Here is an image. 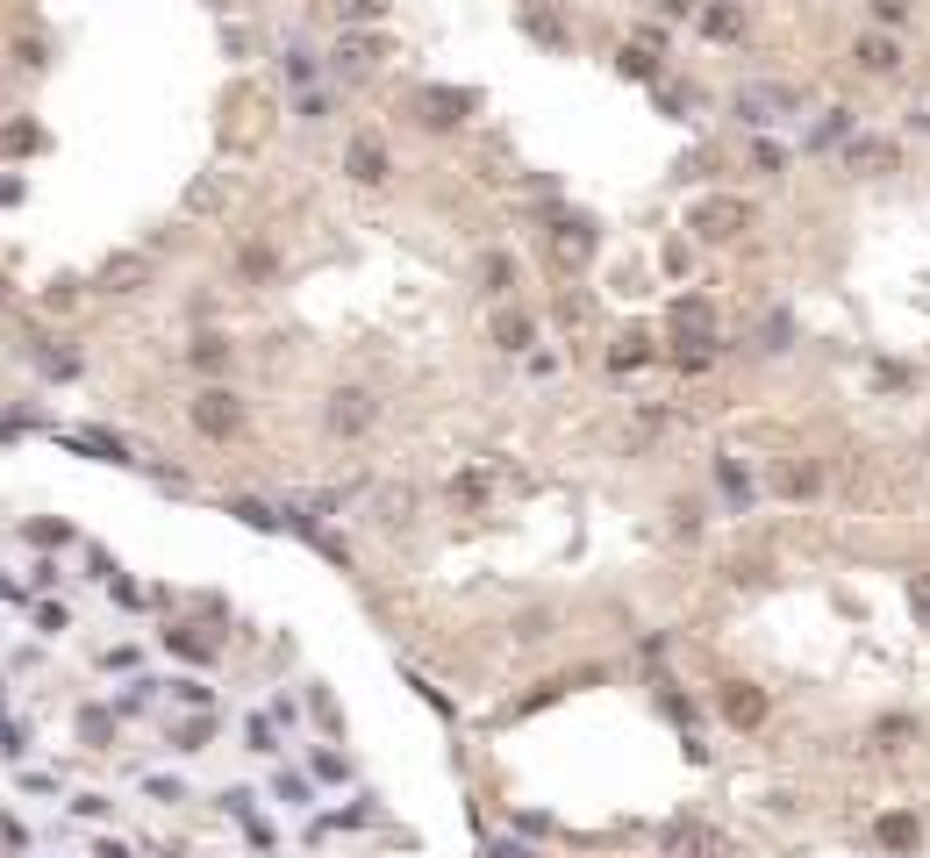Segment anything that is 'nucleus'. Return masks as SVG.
Masks as SVG:
<instances>
[{
    "label": "nucleus",
    "instance_id": "obj_8",
    "mask_svg": "<svg viewBox=\"0 0 930 858\" xmlns=\"http://www.w3.org/2000/svg\"><path fill=\"white\" fill-rule=\"evenodd\" d=\"M766 487H774L780 501H816L824 494V458H780L774 472H766Z\"/></svg>",
    "mask_w": 930,
    "mask_h": 858
},
{
    "label": "nucleus",
    "instance_id": "obj_6",
    "mask_svg": "<svg viewBox=\"0 0 930 858\" xmlns=\"http://www.w3.org/2000/svg\"><path fill=\"white\" fill-rule=\"evenodd\" d=\"M465 115H473V93H465V86H423V93H415V122H423V129H458Z\"/></svg>",
    "mask_w": 930,
    "mask_h": 858
},
{
    "label": "nucleus",
    "instance_id": "obj_16",
    "mask_svg": "<svg viewBox=\"0 0 930 858\" xmlns=\"http://www.w3.org/2000/svg\"><path fill=\"white\" fill-rule=\"evenodd\" d=\"M716 487H724V508H730V515L752 508V472H744L738 458H716Z\"/></svg>",
    "mask_w": 930,
    "mask_h": 858
},
{
    "label": "nucleus",
    "instance_id": "obj_9",
    "mask_svg": "<svg viewBox=\"0 0 930 858\" xmlns=\"http://www.w3.org/2000/svg\"><path fill=\"white\" fill-rule=\"evenodd\" d=\"M788 108H802V93H794V86H774V79H758V86H744V93H738V115L744 122H780Z\"/></svg>",
    "mask_w": 930,
    "mask_h": 858
},
{
    "label": "nucleus",
    "instance_id": "obj_44",
    "mask_svg": "<svg viewBox=\"0 0 930 858\" xmlns=\"http://www.w3.org/2000/svg\"><path fill=\"white\" fill-rule=\"evenodd\" d=\"M658 8H666V15H688V8H694V0H658Z\"/></svg>",
    "mask_w": 930,
    "mask_h": 858
},
{
    "label": "nucleus",
    "instance_id": "obj_38",
    "mask_svg": "<svg viewBox=\"0 0 930 858\" xmlns=\"http://www.w3.org/2000/svg\"><path fill=\"white\" fill-rule=\"evenodd\" d=\"M287 79H293V86H309V79H315V58L301 51V43H293V51H287Z\"/></svg>",
    "mask_w": 930,
    "mask_h": 858
},
{
    "label": "nucleus",
    "instance_id": "obj_23",
    "mask_svg": "<svg viewBox=\"0 0 930 858\" xmlns=\"http://www.w3.org/2000/svg\"><path fill=\"white\" fill-rule=\"evenodd\" d=\"M137 279H143V257H108V265H101V287L108 293H129Z\"/></svg>",
    "mask_w": 930,
    "mask_h": 858
},
{
    "label": "nucleus",
    "instance_id": "obj_19",
    "mask_svg": "<svg viewBox=\"0 0 930 858\" xmlns=\"http://www.w3.org/2000/svg\"><path fill=\"white\" fill-rule=\"evenodd\" d=\"M880 844H888V851H916V844H923V823H916L909 808H895V816H880Z\"/></svg>",
    "mask_w": 930,
    "mask_h": 858
},
{
    "label": "nucleus",
    "instance_id": "obj_31",
    "mask_svg": "<svg viewBox=\"0 0 930 858\" xmlns=\"http://www.w3.org/2000/svg\"><path fill=\"white\" fill-rule=\"evenodd\" d=\"M752 172H766V179H774V172H788V151L758 137V143H752Z\"/></svg>",
    "mask_w": 930,
    "mask_h": 858
},
{
    "label": "nucleus",
    "instance_id": "obj_1",
    "mask_svg": "<svg viewBox=\"0 0 930 858\" xmlns=\"http://www.w3.org/2000/svg\"><path fill=\"white\" fill-rule=\"evenodd\" d=\"M594 251H602V229L587 223V215H558V223L544 229V257H552L558 273H587Z\"/></svg>",
    "mask_w": 930,
    "mask_h": 858
},
{
    "label": "nucleus",
    "instance_id": "obj_3",
    "mask_svg": "<svg viewBox=\"0 0 930 858\" xmlns=\"http://www.w3.org/2000/svg\"><path fill=\"white\" fill-rule=\"evenodd\" d=\"M666 337L680 343V351L716 343V301H708V293H680V301L666 308Z\"/></svg>",
    "mask_w": 930,
    "mask_h": 858
},
{
    "label": "nucleus",
    "instance_id": "obj_22",
    "mask_svg": "<svg viewBox=\"0 0 930 858\" xmlns=\"http://www.w3.org/2000/svg\"><path fill=\"white\" fill-rule=\"evenodd\" d=\"M816 151H830V143H852V108H830V122H816L809 129Z\"/></svg>",
    "mask_w": 930,
    "mask_h": 858
},
{
    "label": "nucleus",
    "instance_id": "obj_29",
    "mask_svg": "<svg viewBox=\"0 0 930 858\" xmlns=\"http://www.w3.org/2000/svg\"><path fill=\"white\" fill-rule=\"evenodd\" d=\"M409 487H387V494H379V522H387V530H401V522H409Z\"/></svg>",
    "mask_w": 930,
    "mask_h": 858
},
{
    "label": "nucleus",
    "instance_id": "obj_17",
    "mask_svg": "<svg viewBox=\"0 0 930 858\" xmlns=\"http://www.w3.org/2000/svg\"><path fill=\"white\" fill-rule=\"evenodd\" d=\"M494 343H501V351H516V358H530L537 323H530V315H516V308H508V315H494Z\"/></svg>",
    "mask_w": 930,
    "mask_h": 858
},
{
    "label": "nucleus",
    "instance_id": "obj_32",
    "mask_svg": "<svg viewBox=\"0 0 930 858\" xmlns=\"http://www.w3.org/2000/svg\"><path fill=\"white\" fill-rule=\"evenodd\" d=\"M165 644H173L179 658H201V666H208V636H193L187 622H179V630H165Z\"/></svg>",
    "mask_w": 930,
    "mask_h": 858
},
{
    "label": "nucleus",
    "instance_id": "obj_21",
    "mask_svg": "<svg viewBox=\"0 0 930 858\" xmlns=\"http://www.w3.org/2000/svg\"><path fill=\"white\" fill-rule=\"evenodd\" d=\"M623 72H630V79H652V86H658V72H666V51H644V43H623Z\"/></svg>",
    "mask_w": 930,
    "mask_h": 858
},
{
    "label": "nucleus",
    "instance_id": "obj_11",
    "mask_svg": "<svg viewBox=\"0 0 930 858\" xmlns=\"http://www.w3.org/2000/svg\"><path fill=\"white\" fill-rule=\"evenodd\" d=\"M344 179H359V187H387V143H379V137H351L344 143Z\"/></svg>",
    "mask_w": 930,
    "mask_h": 858
},
{
    "label": "nucleus",
    "instance_id": "obj_30",
    "mask_svg": "<svg viewBox=\"0 0 930 858\" xmlns=\"http://www.w3.org/2000/svg\"><path fill=\"white\" fill-rule=\"evenodd\" d=\"M237 522H251V530H279V508H265V501H237Z\"/></svg>",
    "mask_w": 930,
    "mask_h": 858
},
{
    "label": "nucleus",
    "instance_id": "obj_10",
    "mask_svg": "<svg viewBox=\"0 0 930 858\" xmlns=\"http://www.w3.org/2000/svg\"><path fill=\"white\" fill-rule=\"evenodd\" d=\"M895 165H902L895 137H852V143H844V172H859V179H874V172H895Z\"/></svg>",
    "mask_w": 930,
    "mask_h": 858
},
{
    "label": "nucleus",
    "instance_id": "obj_18",
    "mask_svg": "<svg viewBox=\"0 0 930 858\" xmlns=\"http://www.w3.org/2000/svg\"><path fill=\"white\" fill-rule=\"evenodd\" d=\"M458 508H487V494H494V480H487L480 465H465V472H451V487H444Z\"/></svg>",
    "mask_w": 930,
    "mask_h": 858
},
{
    "label": "nucleus",
    "instance_id": "obj_43",
    "mask_svg": "<svg viewBox=\"0 0 930 858\" xmlns=\"http://www.w3.org/2000/svg\"><path fill=\"white\" fill-rule=\"evenodd\" d=\"M487 858H530V851H523V844H494V851H487Z\"/></svg>",
    "mask_w": 930,
    "mask_h": 858
},
{
    "label": "nucleus",
    "instance_id": "obj_20",
    "mask_svg": "<svg viewBox=\"0 0 930 858\" xmlns=\"http://www.w3.org/2000/svg\"><path fill=\"white\" fill-rule=\"evenodd\" d=\"M65 444H72V451H87V458H108V465H137V458H129V451L115 444V437H101V429H72Z\"/></svg>",
    "mask_w": 930,
    "mask_h": 858
},
{
    "label": "nucleus",
    "instance_id": "obj_36",
    "mask_svg": "<svg viewBox=\"0 0 930 858\" xmlns=\"http://www.w3.org/2000/svg\"><path fill=\"white\" fill-rule=\"evenodd\" d=\"M788 337H794V323H788V315H774V323L758 329V343H766V351H788Z\"/></svg>",
    "mask_w": 930,
    "mask_h": 858
},
{
    "label": "nucleus",
    "instance_id": "obj_15",
    "mask_svg": "<svg viewBox=\"0 0 930 858\" xmlns=\"http://www.w3.org/2000/svg\"><path fill=\"white\" fill-rule=\"evenodd\" d=\"M694 22H702V36H708V43H738V36H744V8H730V0L702 8Z\"/></svg>",
    "mask_w": 930,
    "mask_h": 858
},
{
    "label": "nucleus",
    "instance_id": "obj_14",
    "mask_svg": "<svg viewBox=\"0 0 930 858\" xmlns=\"http://www.w3.org/2000/svg\"><path fill=\"white\" fill-rule=\"evenodd\" d=\"M852 58H859V72H902V43L895 36H859V43H852Z\"/></svg>",
    "mask_w": 930,
    "mask_h": 858
},
{
    "label": "nucleus",
    "instance_id": "obj_2",
    "mask_svg": "<svg viewBox=\"0 0 930 858\" xmlns=\"http://www.w3.org/2000/svg\"><path fill=\"white\" fill-rule=\"evenodd\" d=\"M688 229H694L702 243H730V237H744V229H752V201H738V193H708V201H694Z\"/></svg>",
    "mask_w": 930,
    "mask_h": 858
},
{
    "label": "nucleus",
    "instance_id": "obj_27",
    "mask_svg": "<svg viewBox=\"0 0 930 858\" xmlns=\"http://www.w3.org/2000/svg\"><path fill=\"white\" fill-rule=\"evenodd\" d=\"M508 279H516L508 251H487V257H480V287H487V293H508Z\"/></svg>",
    "mask_w": 930,
    "mask_h": 858
},
{
    "label": "nucleus",
    "instance_id": "obj_12",
    "mask_svg": "<svg viewBox=\"0 0 930 858\" xmlns=\"http://www.w3.org/2000/svg\"><path fill=\"white\" fill-rule=\"evenodd\" d=\"M716 702H724V722H738V730H758V722H766V686H752V680H730Z\"/></svg>",
    "mask_w": 930,
    "mask_h": 858
},
{
    "label": "nucleus",
    "instance_id": "obj_42",
    "mask_svg": "<svg viewBox=\"0 0 930 858\" xmlns=\"http://www.w3.org/2000/svg\"><path fill=\"white\" fill-rule=\"evenodd\" d=\"M874 15H880V22H902L909 8H902V0H874Z\"/></svg>",
    "mask_w": 930,
    "mask_h": 858
},
{
    "label": "nucleus",
    "instance_id": "obj_41",
    "mask_svg": "<svg viewBox=\"0 0 930 858\" xmlns=\"http://www.w3.org/2000/svg\"><path fill=\"white\" fill-rule=\"evenodd\" d=\"M874 387H909V365H874Z\"/></svg>",
    "mask_w": 930,
    "mask_h": 858
},
{
    "label": "nucleus",
    "instance_id": "obj_39",
    "mask_svg": "<svg viewBox=\"0 0 930 858\" xmlns=\"http://www.w3.org/2000/svg\"><path fill=\"white\" fill-rule=\"evenodd\" d=\"M173 744H179V752H201V744H208V716H201V722H187V730H179Z\"/></svg>",
    "mask_w": 930,
    "mask_h": 858
},
{
    "label": "nucleus",
    "instance_id": "obj_4",
    "mask_svg": "<svg viewBox=\"0 0 930 858\" xmlns=\"http://www.w3.org/2000/svg\"><path fill=\"white\" fill-rule=\"evenodd\" d=\"M187 415H193V429H201V437H215V444H229V437H243V401L229 394V387H201Z\"/></svg>",
    "mask_w": 930,
    "mask_h": 858
},
{
    "label": "nucleus",
    "instance_id": "obj_28",
    "mask_svg": "<svg viewBox=\"0 0 930 858\" xmlns=\"http://www.w3.org/2000/svg\"><path fill=\"white\" fill-rule=\"evenodd\" d=\"M644 358H652V337H623L616 351H608V365H616V373H638Z\"/></svg>",
    "mask_w": 930,
    "mask_h": 858
},
{
    "label": "nucleus",
    "instance_id": "obj_13",
    "mask_svg": "<svg viewBox=\"0 0 930 858\" xmlns=\"http://www.w3.org/2000/svg\"><path fill=\"white\" fill-rule=\"evenodd\" d=\"M379 58H387V36H373V29H351L344 43H337V65H344L351 79H359V72H373Z\"/></svg>",
    "mask_w": 930,
    "mask_h": 858
},
{
    "label": "nucleus",
    "instance_id": "obj_24",
    "mask_svg": "<svg viewBox=\"0 0 930 858\" xmlns=\"http://www.w3.org/2000/svg\"><path fill=\"white\" fill-rule=\"evenodd\" d=\"M187 358H193V373H223L229 365V337H193Z\"/></svg>",
    "mask_w": 930,
    "mask_h": 858
},
{
    "label": "nucleus",
    "instance_id": "obj_26",
    "mask_svg": "<svg viewBox=\"0 0 930 858\" xmlns=\"http://www.w3.org/2000/svg\"><path fill=\"white\" fill-rule=\"evenodd\" d=\"M909 737H916V722H909V716H880V722H874V744H880V752H902Z\"/></svg>",
    "mask_w": 930,
    "mask_h": 858
},
{
    "label": "nucleus",
    "instance_id": "obj_34",
    "mask_svg": "<svg viewBox=\"0 0 930 858\" xmlns=\"http://www.w3.org/2000/svg\"><path fill=\"white\" fill-rule=\"evenodd\" d=\"M523 29H530L537 43H552V51H566V29H558L552 15H523Z\"/></svg>",
    "mask_w": 930,
    "mask_h": 858
},
{
    "label": "nucleus",
    "instance_id": "obj_37",
    "mask_svg": "<svg viewBox=\"0 0 930 858\" xmlns=\"http://www.w3.org/2000/svg\"><path fill=\"white\" fill-rule=\"evenodd\" d=\"M309 766H315V780H344V772H351L337 752H309Z\"/></svg>",
    "mask_w": 930,
    "mask_h": 858
},
{
    "label": "nucleus",
    "instance_id": "obj_33",
    "mask_svg": "<svg viewBox=\"0 0 930 858\" xmlns=\"http://www.w3.org/2000/svg\"><path fill=\"white\" fill-rule=\"evenodd\" d=\"M909 616L930 630V572H909Z\"/></svg>",
    "mask_w": 930,
    "mask_h": 858
},
{
    "label": "nucleus",
    "instance_id": "obj_5",
    "mask_svg": "<svg viewBox=\"0 0 930 858\" xmlns=\"http://www.w3.org/2000/svg\"><path fill=\"white\" fill-rule=\"evenodd\" d=\"M323 422H329V437H365V429L379 422V401L365 394V387H337L329 408H323Z\"/></svg>",
    "mask_w": 930,
    "mask_h": 858
},
{
    "label": "nucleus",
    "instance_id": "obj_35",
    "mask_svg": "<svg viewBox=\"0 0 930 858\" xmlns=\"http://www.w3.org/2000/svg\"><path fill=\"white\" fill-rule=\"evenodd\" d=\"M337 15L344 22H379L387 15V0H337Z\"/></svg>",
    "mask_w": 930,
    "mask_h": 858
},
{
    "label": "nucleus",
    "instance_id": "obj_45",
    "mask_svg": "<svg viewBox=\"0 0 930 858\" xmlns=\"http://www.w3.org/2000/svg\"><path fill=\"white\" fill-rule=\"evenodd\" d=\"M0 301H8V287H0Z\"/></svg>",
    "mask_w": 930,
    "mask_h": 858
},
{
    "label": "nucleus",
    "instance_id": "obj_7",
    "mask_svg": "<svg viewBox=\"0 0 930 858\" xmlns=\"http://www.w3.org/2000/svg\"><path fill=\"white\" fill-rule=\"evenodd\" d=\"M658 851L666 858H724V830H708V823H666L658 830Z\"/></svg>",
    "mask_w": 930,
    "mask_h": 858
},
{
    "label": "nucleus",
    "instance_id": "obj_40",
    "mask_svg": "<svg viewBox=\"0 0 930 858\" xmlns=\"http://www.w3.org/2000/svg\"><path fill=\"white\" fill-rule=\"evenodd\" d=\"M243 737H251V752H273V722L251 716V722H243Z\"/></svg>",
    "mask_w": 930,
    "mask_h": 858
},
{
    "label": "nucleus",
    "instance_id": "obj_25",
    "mask_svg": "<svg viewBox=\"0 0 930 858\" xmlns=\"http://www.w3.org/2000/svg\"><path fill=\"white\" fill-rule=\"evenodd\" d=\"M237 265H243V279H273L279 273V251H273V243H243Z\"/></svg>",
    "mask_w": 930,
    "mask_h": 858
}]
</instances>
